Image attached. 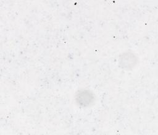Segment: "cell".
<instances>
[{
    "label": "cell",
    "instance_id": "6da1fadb",
    "mask_svg": "<svg viewBox=\"0 0 158 135\" xmlns=\"http://www.w3.org/2000/svg\"><path fill=\"white\" fill-rule=\"evenodd\" d=\"M93 99V94L86 90L80 91L76 95V102L77 103L84 107L89 105Z\"/></svg>",
    "mask_w": 158,
    "mask_h": 135
},
{
    "label": "cell",
    "instance_id": "7a4b0ae2",
    "mask_svg": "<svg viewBox=\"0 0 158 135\" xmlns=\"http://www.w3.org/2000/svg\"><path fill=\"white\" fill-rule=\"evenodd\" d=\"M137 62L136 56L130 53L123 54L120 58V64L123 68H131Z\"/></svg>",
    "mask_w": 158,
    "mask_h": 135
}]
</instances>
